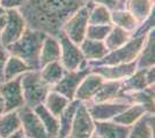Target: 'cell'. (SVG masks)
<instances>
[{"instance_id":"6da1fadb","label":"cell","mask_w":155,"mask_h":138,"mask_svg":"<svg viewBox=\"0 0 155 138\" xmlns=\"http://www.w3.org/2000/svg\"><path fill=\"white\" fill-rule=\"evenodd\" d=\"M86 0H27L19 11L28 28L57 37L66 20Z\"/></svg>"},{"instance_id":"7a4b0ae2","label":"cell","mask_w":155,"mask_h":138,"mask_svg":"<svg viewBox=\"0 0 155 138\" xmlns=\"http://www.w3.org/2000/svg\"><path fill=\"white\" fill-rule=\"evenodd\" d=\"M46 33L27 28L23 35L14 44L6 47L11 55L23 60L32 70L39 69V52Z\"/></svg>"},{"instance_id":"3957f363","label":"cell","mask_w":155,"mask_h":138,"mask_svg":"<svg viewBox=\"0 0 155 138\" xmlns=\"http://www.w3.org/2000/svg\"><path fill=\"white\" fill-rule=\"evenodd\" d=\"M21 87L25 106L35 108L44 103L51 87L42 79L39 70H28L21 75Z\"/></svg>"},{"instance_id":"277c9868","label":"cell","mask_w":155,"mask_h":138,"mask_svg":"<svg viewBox=\"0 0 155 138\" xmlns=\"http://www.w3.org/2000/svg\"><path fill=\"white\" fill-rule=\"evenodd\" d=\"M147 36V35H146ZM146 36L132 37L131 39L115 51H110L103 59L95 62H89L88 66H103V65H122V63H131L134 62L140 53Z\"/></svg>"},{"instance_id":"5b68a950","label":"cell","mask_w":155,"mask_h":138,"mask_svg":"<svg viewBox=\"0 0 155 138\" xmlns=\"http://www.w3.org/2000/svg\"><path fill=\"white\" fill-rule=\"evenodd\" d=\"M60 43V63L65 70H77L88 67V62L84 60L81 50L78 44L73 43L64 32L57 36Z\"/></svg>"},{"instance_id":"8992f818","label":"cell","mask_w":155,"mask_h":138,"mask_svg":"<svg viewBox=\"0 0 155 138\" xmlns=\"http://www.w3.org/2000/svg\"><path fill=\"white\" fill-rule=\"evenodd\" d=\"M88 24V7L84 2V6L80 7L66 20L61 28V32H64L73 43L79 45L86 38Z\"/></svg>"},{"instance_id":"52a82bcc","label":"cell","mask_w":155,"mask_h":138,"mask_svg":"<svg viewBox=\"0 0 155 138\" xmlns=\"http://www.w3.org/2000/svg\"><path fill=\"white\" fill-rule=\"evenodd\" d=\"M6 26L0 33V45H2L5 48L20 39V37L28 28L26 20L22 16V14L20 13L19 9L6 11Z\"/></svg>"},{"instance_id":"ba28073f","label":"cell","mask_w":155,"mask_h":138,"mask_svg":"<svg viewBox=\"0 0 155 138\" xmlns=\"http://www.w3.org/2000/svg\"><path fill=\"white\" fill-rule=\"evenodd\" d=\"M21 121V129L23 131V135L26 138H50L48 135L42 121L39 120L38 115L35 111L28 107L23 106L18 109Z\"/></svg>"},{"instance_id":"9c48e42d","label":"cell","mask_w":155,"mask_h":138,"mask_svg":"<svg viewBox=\"0 0 155 138\" xmlns=\"http://www.w3.org/2000/svg\"><path fill=\"white\" fill-rule=\"evenodd\" d=\"M0 93L5 103V113L18 111L25 106L21 87V76L9 81H4L0 84Z\"/></svg>"},{"instance_id":"30bf717a","label":"cell","mask_w":155,"mask_h":138,"mask_svg":"<svg viewBox=\"0 0 155 138\" xmlns=\"http://www.w3.org/2000/svg\"><path fill=\"white\" fill-rule=\"evenodd\" d=\"M89 72H91L89 66L82 68V69H77V70H65L64 76L56 85L52 86L51 90L63 94L72 101V100H74L78 86L80 85L84 76Z\"/></svg>"},{"instance_id":"8fae6325","label":"cell","mask_w":155,"mask_h":138,"mask_svg":"<svg viewBox=\"0 0 155 138\" xmlns=\"http://www.w3.org/2000/svg\"><path fill=\"white\" fill-rule=\"evenodd\" d=\"M95 129V121L91 116L84 103H80L73 118L70 131L71 138H91Z\"/></svg>"},{"instance_id":"7c38bea8","label":"cell","mask_w":155,"mask_h":138,"mask_svg":"<svg viewBox=\"0 0 155 138\" xmlns=\"http://www.w3.org/2000/svg\"><path fill=\"white\" fill-rule=\"evenodd\" d=\"M87 109L94 121H110L130 106L125 101H104V103H87Z\"/></svg>"},{"instance_id":"4fadbf2b","label":"cell","mask_w":155,"mask_h":138,"mask_svg":"<svg viewBox=\"0 0 155 138\" xmlns=\"http://www.w3.org/2000/svg\"><path fill=\"white\" fill-rule=\"evenodd\" d=\"M91 72H96L103 77L104 81H123L132 75L137 69L136 61L122 65H103L89 67Z\"/></svg>"},{"instance_id":"5bb4252c","label":"cell","mask_w":155,"mask_h":138,"mask_svg":"<svg viewBox=\"0 0 155 138\" xmlns=\"http://www.w3.org/2000/svg\"><path fill=\"white\" fill-rule=\"evenodd\" d=\"M104 79L102 76H100L98 74L91 70V72L84 76L80 85L78 86L74 99L79 100L80 103H84V104L91 103L95 93L100 89V86L102 85Z\"/></svg>"},{"instance_id":"9a60e30c","label":"cell","mask_w":155,"mask_h":138,"mask_svg":"<svg viewBox=\"0 0 155 138\" xmlns=\"http://www.w3.org/2000/svg\"><path fill=\"white\" fill-rule=\"evenodd\" d=\"M154 85L147 86L143 90L123 92V100L130 105H140L148 113H154Z\"/></svg>"},{"instance_id":"2e32d148","label":"cell","mask_w":155,"mask_h":138,"mask_svg":"<svg viewBox=\"0 0 155 138\" xmlns=\"http://www.w3.org/2000/svg\"><path fill=\"white\" fill-rule=\"evenodd\" d=\"M131 127L122 125L115 121H95L94 135L97 138H126Z\"/></svg>"},{"instance_id":"e0dca14e","label":"cell","mask_w":155,"mask_h":138,"mask_svg":"<svg viewBox=\"0 0 155 138\" xmlns=\"http://www.w3.org/2000/svg\"><path fill=\"white\" fill-rule=\"evenodd\" d=\"M117 100L124 101L122 81H104L95 93L91 103H104V101H117Z\"/></svg>"},{"instance_id":"ac0fdd59","label":"cell","mask_w":155,"mask_h":138,"mask_svg":"<svg viewBox=\"0 0 155 138\" xmlns=\"http://www.w3.org/2000/svg\"><path fill=\"white\" fill-rule=\"evenodd\" d=\"M136 65L139 69L155 66V29L147 33L140 53L136 60Z\"/></svg>"},{"instance_id":"d6986e66","label":"cell","mask_w":155,"mask_h":138,"mask_svg":"<svg viewBox=\"0 0 155 138\" xmlns=\"http://www.w3.org/2000/svg\"><path fill=\"white\" fill-rule=\"evenodd\" d=\"M60 60V43L57 37L45 35L39 52V68Z\"/></svg>"},{"instance_id":"ffe728a7","label":"cell","mask_w":155,"mask_h":138,"mask_svg":"<svg viewBox=\"0 0 155 138\" xmlns=\"http://www.w3.org/2000/svg\"><path fill=\"white\" fill-rule=\"evenodd\" d=\"M154 113H145L133 125H131L126 138H154Z\"/></svg>"},{"instance_id":"44dd1931","label":"cell","mask_w":155,"mask_h":138,"mask_svg":"<svg viewBox=\"0 0 155 138\" xmlns=\"http://www.w3.org/2000/svg\"><path fill=\"white\" fill-rule=\"evenodd\" d=\"M79 47L81 50V53L84 55V60L88 63L100 61L109 53L104 41H98V40H91L84 38L79 44Z\"/></svg>"},{"instance_id":"7402d4cb","label":"cell","mask_w":155,"mask_h":138,"mask_svg":"<svg viewBox=\"0 0 155 138\" xmlns=\"http://www.w3.org/2000/svg\"><path fill=\"white\" fill-rule=\"evenodd\" d=\"M124 8L129 11L139 23H141L155 12L154 1L152 0H125Z\"/></svg>"},{"instance_id":"603a6c76","label":"cell","mask_w":155,"mask_h":138,"mask_svg":"<svg viewBox=\"0 0 155 138\" xmlns=\"http://www.w3.org/2000/svg\"><path fill=\"white\" fill-rule=\"evenodd\" d=\"M111 24L133 33L139 22L136 17L125 8H117L111 11Z\"/></svg>"},{"instance_id":"cb8c5ba5","label":"cell","mask_w":155,"mask_h":138,"mask_svg":"<svg viewBox=\"0 0 155 138\" xmlns=\"http://www.w3.org/2000/svg\"><path fill=\"white\" fill-rule=\"evenodd\" d=\"M147 68L139 69L137 68L132 75L122 81V92H132L143 90L147 86H150L147 81Z\"/></svg>"},{"instance_id":"d4e9b609","label":"cell","mask_w":155,"mask_h":138,"mask_svg":"<svg viewBox=\"0 0 155 138\" xmlns=\"http://www.w3.org/2000/svg\"><path fill=\"white\" fill-rule=\"evenodd\" d=\"M32 109H34L35 113L38 115L39 120L42 121V123L44 125V128H45L46 132H48V135L50 136V138L58 137L59 118L49 112L43 104L36 106V107L32 108Z\"/></svg>"},{"instance_id":"484cf974","label":"cell","mask_w":155,"mask_h":138,"mask_svg":"<svg viewBox=\"0 0 155 138\" xmlns=\"http://www.w3.org/2000/svg\"><path fill=\"white\" fill-rule=\"evenodd\" d=\"M80 104L79 100H72L70 101V104L66 106V108L64 109V112L60 114L59 116V131H58V137L57 138H65L70 135L71 131L72 122L73 118L77 112L78 106Z\"/></svg>"},{"instance_id":"4316f807","label":"cell","mask_w":155,"mask_h":138,"mask_svg":"<svg viewBox=\"0 0 155 138\" xmlns=\"http://www.w3.org/2000/svg\"><path fill=\"white\" fill-rule=\"evenodd\" d=\"M89 24H111V11L103 5L86 1Z\"/></svg>"},{"instance_id":"83f0119b","label":"cell","mask_w":155,"mask_h":138,"mask_svg":"<svg viewBox=\"0 0 155 138\" xmlns=\"http://www.w3.org/2000/svg\"><path fill=\"white\" fill-rule=\"evenodd\" d=\"M38 70L42 79L50 87H52V86L56 85L58 83L59 81L61 79V77L64 76L65 72L64 67L61 66L60 61L50 62V63H48L45 66H43L42 68H39Z\"/></svg>"},{"instance_id":"f1b7e54d","label":"cell","mask_w":155,"mask_h":138,"mask_svg":"<svg viewBox=\"0 0 155 138\" xmlns=\"http://www.w3.org/2000/svg\"><path fill=\"white\" fill-rule=\"evenodd\" d=\"M70 101L71 100L68 98H66L65 96L60 94L58 92L53 91V90H50L49 93L46 94L45 99H44L43 105L45 106V108L51 114L59 118L60 114L64 112L66 106L70 104Z\"/></svg>"},{"instance_id":"f546056e","label":"cell","mask_w":155,"mask_h":138,"mask_svg":"<svg viewBox=\"0 0 155 138\" xmlns=\"http://www.w3.org/2000/svg\"><path fill=\"white\" fill-rule=\"evenodd\" d=\"M21 129V121L18 111H11L0 115V138H6Z\"/></svg>"},{"instance_id":"4dcf8cb0","label":"cell","mask_w":155,"mask_h":138,"mask_svg":"<svg viewBox=\"0 0 155 138\" xmlns=\"http://www.w3.org/2000/svg\"><path fill=\"white\" fill-rule=\"evenodd\" d=\"M132 38V33L124 30L122 28L112 26L110 32L108 33L107 38L104 39V44L107 46L108 51H115L117 48L125 45Z\"/></svg>"},{"instance_id":"1f68e13d","label":"cell","mask_w":155,"mask_h":138,"mask_svg":"<svg viewBox=\"0 0 155 138\" xmlns=\"http://www.w3.org/2000/svg\"><path fill=\"white\" fill-rule=\"evenodd\" d=\"M28 70H32V69L23 60L9 54L4 69V81H9L15 77H19Z\"/></svg>"},{"instance_id":"d6a6232c","label":"cell","mask_w":155,"mask_h":138,"mask_svg":"<svg viewBox=\"0 0 155 138\" xmlns=\"http://www.w3.org/2000/svg\"><path fill=\"white\" fill-rule=\"evenodd\" d=\"M147 113V111L140 105H130L127 106L123 112H120L117 116L112 118V121H115L116 123H119L122 125L131 127L136 123L142 115Z\"/></svg>"},{"instance_id":"836d02e7","label":"cell","mask_w":155,"mask_h":138,"mask_svg":"<svg viewBox=\"0 0 155 138\" xmlns=\"http://www.w3.org/2000/svg\"><path fill=\"white\" fill-rule=\"evenodd\" d=\"M112 24H88L86 38L91 40L104 41L108 33L110 32Z\"/></svg>"},{"instance_id":"e575fe53","label":"cell","mask_w":155,"mask_h":138,"mask_svg":"<svg viewBox=\"0 0 155 138\" xmlns=\"http://www.w3.org/2000/svg\"><path fill=\"white\" fill-rule=\"evenodd\" d=\"M155 29V12L149 15L145 21L139 23L137 29L132 33V37H140V36H146L147 33Z\"/></svg>"},{"instance_id":"d590c367","label":"cell","mask_w":155,"mask_h":138,"mask_svg":"<svg viewBox=\"0 0 155 138\" xmlns=\"http://www.w3.org/2000/svg\"><path fill=\"white\" fill-rule=\"evenodd\" d=\"M27 2V0H0V6L5 11L20 9Z\"/></svg>"},{"instance_id":"8d00e7d4","label":"cell","mask_w":155,"mask_h":138,"mask_svg":"<svg viewBox=\"0 0 155 138\" xmlns=\"http://www.w3.org/2000/svg\"><path fill=\"white\" fill-rule=\"evenodd\" d=\"M8 57H9L8 51L2 45H0V84L4 82V69Z\"/></svg>"},{"instance_id":"74e56055","label":"cell","mask_w":155,"mask_h":138,"mask_svg":"<svg viewBox=\"0 0 155 138\" xmlns=\"http://www.w3.org/2000/svg\"><path fill=\"white\" fill-rule=\"evenodd\" d=\"M86 1H91V2H94V4H98V5H103V6L108 7L110 11L112 9H116L118 4L115 0H86Z\"/></svg>"},{"instance_id":"f35d334b","label":"cell","mask_w":155,"mask_h":138,"mask_svg":"<svg viewBox=\"0 0 155 138\" xmlns=\"http://www.w3.org/2000/svg\"><path fill=\"white\" fill-rule=\"evenodd\" d=\"M6 22H7V14L5 12L4 14H0V33L4 30L5 26H6Z\"/></svg>"},{"instance_id":"ab89813d","label":"cell","mask_w":155,"mask_h":138,"mask_svg":"<svg viewBox=\"0 0 155 138\" xmlns=\"http://www.w3.org/2000/svg\"><path fill=\"white\" fill-rule=\"evenodd\" d=\"M6 138H25V135H23L22 129H19L18 131L11 133V135H9V136H7Z\"/></svg>"},{"instance_id":"60d3db41","label":"cell","mask_w":155,"mask_h":138,"mask_svg":"<svg viewBox=\"0 0 155 138\" xmlns=\"http://www.w3.org/2000/svg\"><path fill=\"white\" fill-rule=\"evenodd\" d=\"M5 113V103H4V98L0 93V115Z\"/></svg>"},{"instance_id":"b9f144b4","label":"cell","mask_w":155,"mask_h":138,"mask_svg":"<svg viewBox=\"0 0 155 138\" xmlns=\"http://www.w3.org/2000/svg\"><path fill=\"white\" fill-rule=\"evenodd\" d=\"M5 12H6V11H5V9H4L2 7L0 6V14H4V13H5Z\"/></svg>"},{"instance_id":"7bdbcfd3","label":"cell","mask_w":155,"mask_h":138,"mask_svg":"<svg viewBox=\"0 0 155 138\" xmlns=\"http://www.w3.org/2000/svg\"><path fill=\"white\" fill-rule=\"evenodd\" d=\"M65 138H71V137H70V136H67V137H65Z\"/></svg>"},{"instance_id":"ee69618b","label":"cell","mask_w":155,"mask_h":138,"mask_svg":"<svg viewBox=\"0 0 155 138\" xmlns=\"http://www.w3.org/2000/svg\"><path fill=\"white\" fill-rule=\"evenodd\" d=\"M152 1H154V2H155V0H152Z\"/></svg>"},{"instance_id":"f6af8a7d","label":"cell","mask_w":155,"mask_h":138,"mask_svg":"<svg viewBox=\"0 0 155 138\" xmlns=\"http://www.w3.org/2000/svg\"><path fill=\"white\" fill-rule=\"evenodd\" d=\"M25 138H26V137H25Z\"/></svg>"}]
</instances>
